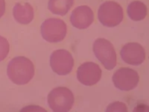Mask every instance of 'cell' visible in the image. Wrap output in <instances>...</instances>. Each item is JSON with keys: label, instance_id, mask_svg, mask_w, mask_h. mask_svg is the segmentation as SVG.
I'll return each mask as SVG.
<instances>
[{"label": "cell", "instance_id": "4", "mask_svg": "<svg viewBox=\"0 0 149 112\" xmlns=\"http://www.w3.org/2000/svg\"><path fill=\"white\" fill-rule=\"evenodd\" d=\"M93 52L95 57L107 70H113L117 64L115 48L104 38H98L93 43Z\"/></svg>", "mask_w": 149, "mask_h": 112}, {"label": "cell", "instance_id": "7", "mask_svg": "<svg viewBox=\"0 0 149 112\" xmlns=\"http://www.w3.org/2000/svg\"><path fill=\"white\" fill-rule=\"evenodd\" d=\"M50 66L59 76L70 74L74 66L72 55L66 49H58L52 52L50 57Z\"/></svg>", "mask_w": 149, "mask_h": 112}, {"label": "cell", "instance_id": "3", "mask_svg": "<svg viewBox=\"0 0 149 112\" xmlns=\"http://www.w3.org/2000/svg\"><path fill=\"white\" fill-rule=\"evenodd\" d=\"M98 18L103 26L115 27L122 22L123 9L117 2L107 1L102 4L98 8Z\"/></svg>", "mask_w": 149, "mask_h": 112}, {"label": "cell", "instance_id": "11", "mask_svg": "<svg viewBox=\"0 0 149 112\" xmlns=\"http://www.w3.org/2000/svg\"><path fill=\"white\" fill-rule=\"evenodd\" d=\"M13 15L17 22L26 25L30 23L34 19V9L28 2H18L13 8Z\"/></svg>", "mask_w": 149, "mask_h": 112}, {"label": "cell", "instance_id": "16", "mask_svg": "<svg viewBox=\"0 0 149 112\" xmlns=\"http://www.w3.org/2000/svg\"><path fill=\"white\" fill-rule=\"evenodd\" d=\"M5 12V1L0 0V18L4 15Z\"/></svg>", "mask_w": 149, "mask_h": 112}, {"label": "cell", "instance_id": "12", "mask_svg": "<svg viewBox=\"0 0 149 112\" xmlns=\"http://www.w3.org/2000/svg\"><path fill=\"white\" fill-rule=\"evenodd\" d=\"M127 12L128 17L132 20L140 21L146 17L148 9L143 2L140 1H134L128 5Z\"/></svg>", "mask_w": 149, "mask_h": 112}, {"label": "cell", "instance_id": "5", "mask_svg": "<svg viewBox=\"0 0 149 112\" xmlns=\"http://www.w3.org/2000/svg\"><path fill=\"white\" fill-rule=\"evenodd\" d=\"M40 31L45 41L49 43H58L65 38L67 27L64 21L61 19L50 18L42 22Z\"/></svg>", "mask_w": 149, "mask_h": 112}, {"label": "cell", "instance_id": "6", "mask_svg": "<svg viewBox=\"0 0 149 112\" xmlns=\"http://www.w3.org/2000/svg\"><path fill=\"white\" fill-rule=\"evenodd\" d=\"M112 80L116 88L129 91L136 88L139 76L137 72L131 68L121 67L113 73Z\"/></svg>", "mask_w": 149, "mask_h": 112}, {"label": "cell", "instance_id": "13", "mask_svg": "<svg viewBox=\"0 0 149 112\" xmlns=\"http://www.w3.org/2000/svg\"><path fill=\"white\" fill-rule=\"evenodd\" d=\"M73 4L74 0H49L48 8L52 14L64 16L71 9Z\"/></svg>", "mask_w": 149, "mask_h": 112}, {"label": "cell", "instance_id": "14", "mask_svg": "<svg viewBox=\"0 0 149 112\" xmlns=\"http://www.w3.org/2000/svg\"><path fill=\"white\" fill-rule=\"evenodd\" d=\"M10 45L5 37L0 36V61H3L8 55Z\"/></svg>", "mask_w": 149, "mask_h": 112}, {"label": "cell", "instance_id": "8", "mask_svg": "<svg viewBox=\"0 0 149 112\" xmlns=\"http://www.w3.org/2000/svg\"><path fill=\"white\" fill-rule=\"evenodd\" d=\"M100 66L94 62H85L78 66L77 78L86 86H93L98 83L102 77Z\"/></svg>", "mask_w": 149, "mask_h": 112}, {"label": "cell", "instance_id": "10", "mask_svg": "<svg viewBox=\"0 0 149 112\" xmlns=\"http://www.w3.org/2000/svg\"><path fill=\"white\" fill-rule=\"evenodd\" d=\"M94 21V14L90 7L81 5L74 8L70 16V22L74 28L86 29Z\"/></svg>", "mask_w": 149, "mask_h": 112}, {"label": "cell", "instance_id": "15", "mask_svg": "<svg viewBox=\"0 0 149 112\" xmlns=\"http://www.w3.org/2000/svg\"><path fill=\"white\" fill-rule=\"evenodd\" d=\"M107 111H127V106L125 103L121 102H115L110 104L108 107L106 109Z\"/></svg>", "mask_w": 149, "mask_h": 112}, {"label": "cell", "instance_id": "2", "mask_svg": "<svg viewBox=\"0 0 149 112\" xmlns=\"http://www.w3.org/2000/svg\"><path fill=\"white\" fill-rule=\"evenodd\" d=\"M49 108L56 112H66L72 109L74 102L72 92L65 87H58L49 92L47 97Z\"/></svg>", "mask_w": 149, "mask_h": 112}, {"label": "cell", "instance_id": "9", "mask_svg": "<svg viewBox=\"0 0 149 112\" xmlns=\"http://www.w3.org/2000/svg\"><path fill=\"white\" fill-rule=\"evenodd\" d=\"M120 55L126 64L137 66L146 59L144 48L138 43H128L122 48Z\"/></svg>", "mask_w": 149, "mask_h": 112}, {"label": "cell", "instance_id": "1", "mask_svg": "<svg viewBox=\"0 0 149 112\" xmlns=\"http://www.w3.org/2000/svg\"><path fill=\"white\" fill-rule=\"evenodd\" d=\"M7 74L13 83L18 85H26L34 77V66L28 58L18 56L8 63Z\"/></svg>", "mask_w": 149, "mask_h": 112}]
</instances>
